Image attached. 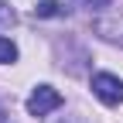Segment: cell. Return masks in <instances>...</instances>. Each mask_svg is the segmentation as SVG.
<instances>
[{"mask_svg":"<svg viewBox=\"0 0 123 123\" xmlns=\"http://www.w3.org/2000/svg\"><path fill=\"white\" fill-rule=\"evenodd\" d=\"M58 106H62V92L51 89V86H38L27 96V113L31 116H48L51 110H58Z\"/></svg>","mask_w":123,"mask_h":123,"instance_id":"6da1fadb","label":"cell"},{"mask_svg":"<svg viewBox=\"0 0 123 123\" xmlns=\"http://www.w3.org/2000/svg\"><path fill=\"white\" fill-rule=\"evenodd\" d=\"M92 92H96V99H103L106 106H120L123 103V82L110 72H99L92 75Z\"/></svg>","mask_w":123,"mask_h":123,"instance_id":"7a4b0ae2","label":"cell"},{"mask_svg":"<svg viewBox=\"0 0 123 123\" xmlns=\"http://www.w3.org/2000/svg\"><path fill=\"white\" fill-rule=\"evenodd\" d=\"M92 27H96L99 38L113 41V44H123V17H96Z\"/></svg>","mask_w":123,"mask_h":123,"instance_id":"3957f363","label":"cell"},{"mask_svg":"<svg viewBox=\"0 0 123 123\" xmlns=\"http://www.w3.org/2000/svg\"><path fill=\"white\" fill-rule=\"evenodd\" d=\"M68 7H62L58 0H41V4L34 7V17H65Z\"/></svg>","mask_w":123,"mask_h":123,"instance_id":"277c9868","label":"cell"},{"mask_svg":"<svg viewBox=\"0 0 123 123\" xmlns=\"http://www.w3.org/2000/svg\"><path fill=\"white\" fill-rule=\"evenodd\" d=\"M7 62H17V44L10 38H0V65H7Z\"/></svg>","mask_w":123,"mask_h":123,"instance_id":"5b68a950","label":"cell"},{"mask_svg":"<svg viewBox=\"0 0 123 123\" xmlns=\"http://www.w3.org/2000/svg\"><path fill=\"white\" fill-rule=\"evenodd\" d=\"M10 24H14V10L0 0V27H10Z\"/></svg>","mask_w":123,"mask_h":123,"instance_id":"8992f818","label":"cell"},{"mask_svg":"<svg viewBox=\"0 0 123 123\" xmlns=\"http://www.w3.org/2000/svg\"><path fill=\"white\" fill-rule=\"evenodd\" d=\"M0 120H4V110H0Z\"/></svg>","mask_w":123,"mask_h":123,"instance_id":"52a82bcc","label":"cell"},{"mask_svg":"<svg viewBox=\"0 0 123 123\" xmlns=\"http://www.w3.org/2000/svg\"><path fill=\"white\" fill-rule=\"evenodd\" d=\"M62 123H72V120H62Z\"/></svg>","mask_w":123,"mask_h":123,"instance_id":"ba28073f","label":"cell"}]
</instances>
